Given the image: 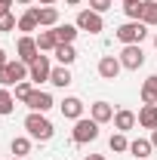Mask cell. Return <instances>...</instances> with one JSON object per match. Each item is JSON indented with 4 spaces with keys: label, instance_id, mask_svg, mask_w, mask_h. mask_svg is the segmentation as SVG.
Here are the masks:
<instances>
[{
    "label": "cell",
    "instance_id": "cell-1",
    "mask_svg": "<svg viewBox=\"0 0 157 160\" xmlns=\"http://www.w3.org/2000/svg\"><path fill=\"white\" fill-rule=\"evenodd\" d=\"M25 129H28L31 139H40V142H49V139H53V123L43 117L40 111H31V114L25 117Z\"/></svg>",
    "mask_w": 157,
    "mask_h": 160
},
{
    "label": "cell",
    "instance_id": "cell-2",
    "mask_svg": "<svg viewBox=\"0 0 157 160\" xmlns=\"http://www.w3.org/2000/svg\"><path fill=\"white\" fill-rule=\"evenodd\" d=\"M148 34V25L145 22H126V25H120L117 28V40L123 46H129V43H142Z\"/></svg>",
    "mask_w": 157,
    "mask_h": 160
},
{
    "label": "cell",
    "instance_id": "cell-3",
    "mask_svg": "<svg viewBox=\"0 0 157 160\" xmlns=\"http://www.w3.org/2000/svg\"><path fill=\"white\" fill-rule=\"evenodd\" d=\"M28 77V65L25 62H6L3 68H0V83L3 86H16V83H22V80Z\"/></svg>",
    "mask_w": 157,
    "mask_h": 160
},
{
    "label": "cell",
    "instance_id": "cell-4",
    "mask_svg": "<svg viewBox=\"0 0 157 160\" xmlns=\"http://www.w3.org/2000/svg\"><path fill=\"white\" fill-rule=\"evenodd\" d=\"M71 139L77 142V145H86V142H96L99 139V123L93 117H80L77 123H74V132H71Z\"/></svg>",
    "mask_w": 157,
    "mask_h": 160
},
{
    "label": "cell",
    "instance_id": "cell-5",
    "mask_svg": "<svg viewBox=\"0 0 157 160\" xmlns=\"http://www.w3.org/2000/svg\"><path fill=\"white\" fill-rule=\"evenodd\" d=\"M120 65H123L126 71H139V68L145 65V52H142V46H139V43L123 46V52H120Z\"/></svg>",
    "mask_w": 157,
    "mask_h": 160
},
{
    "label": "cell",
    "instance_id": "cell-6",
    "mask_svg": "<svg viewBox=\"0 0 157 160\" xmlns=\"http://www.w3.org/2000/svg\"><path fill=\"white\" fill-rule=\"evenodd\" d=\"M77 28L80 31H89V34H99V31L105 28L102 12H96V9H80L77 12Z\"/></svg>",
    "mask_w": 157,
    "mask_h": 160
},
{
    "label": "cell",
    "instance_id": "cell-7",
    "mask_svg": "<svg viewBox=\"0 0 157 160\" xmlns=\"http://www.w3.org/2000/svg\"><path fill=\"white\" fill-rule=\"evenodd\" d=\"M49 74H53V65H49L46 56H37V59L28 65V80L31 83H43V80H49Z\"/></svg>",
    "mask_w": 157,
    "mask_h": 160
},
{
    "label": "cell",
    "instance_id": "cell-8",
    "mask_svg": "<svg viewBox=\"0 0 157 160\" xmlns=\"http://www.w3.org/2000/svg\"><path fill=\"white\" fill-rule=\"evenodd\" d=\"M16 49H19V62H25V65H31V62L40 56L37 40H34V37H28V34H25V37H19V46H16Z\"/></svg>",
    "mask_w": 157,
    "mask_h": 160
},
{
    "label": "cell",
    "instance_id": "cell-9",
    "mask_svg": "<svg viewBox=\"0 0 157 160\" xmlns=\"http://www.w3.org/2000/svg\"><path fill=\"white\" fill-rule=\"evenodd\" d=\"M120 59L117 56H102V62H99V74L105 80H117V74H120Z\"/></svg>",
    "mask_w": 157,
    "mask_h": 160
},
{
    "label": "cell",
    "instance_id": "cell-10",
    "mask_svg": "<svg viewBox=\"0 0 157 160\" xmlns=\"http://www.w3.org/2000/svg\"><path fill=\"white\" fill-rule=\"evenodd\" d=\"M31 111H40V114H46L49 108H53V96L49 92H40V89H34L31 96H28V102H25Z\"/></svg>",
    "mask_w": 157,
    "mask_h": 160
},
{
    "label": "cell",
    "instance_id": "cell-11",
    "mask_svg": "<svg viewBox=\"0 0 157 160\" xmlns=\"http://www.w3.org/2000/svg\"><path fill=\"white\" fill-rule=\"evenodd\" d=\"M59 108H62V114H65L68 120H80V117H83V102L74 99V96H68V99L62 102Z\"/></svg>",
    "mask_w": 157,
    "mask_h": 160
},
{
    "label": "cell",
    "instance_id": "cell-12",
    "mask_svg": "<svg viewBox=\"0 0 157 160\" xmlns=\"http://www.w3.org/2000/svg\"><path fill=\"white\" fill-rule=\"evenodd\" d=\"M89 117L96 120V123H108V120H114V108H111L108 102H96V105L89 108Z\"/></svg>",
    "mask_w": 157,
    "mask_h": 160
},
{
    "label": "cell",
    "instance_id": "cell-13",
    "mask_svg": "<svg viewBox=\"0 0 157 160\" xmlns=\"http://www.w3.org/2000/svg\"><path fill=\"white\" fill-rule=\"evenodd\" d=\"M37 25H40V9H37V6H28L25 16L19 19V31H34Z\"/></svg>",
    "mask_w": 157,
    "mask_h": 160
},
{
    "label": "cell",
    "instance_id": "cell-14",
    "mask_svg": "<svg viewBox=\"0 0 157 160\" xmlns=\"http://www.w3.org/2000/svg\"><path fill=\"white\" fill-rule=\"evenodd\" d=\"M34 40H37L40 52H56V46H59V37H56V31H40Z\"/></svg>",
    "mask_w": 157,
    "mask_h": 160
},
{
    "label": "cell",
    "instance_id": "cell-15",
    "mask_svg": "<svg viewBox=\"0 0 157 160\" xmlns=\"http://www.w3.org/2000/svg\"><path fill=\"white\" fill-rule=\"evenodd\" d=\"M142 102L145 105H157V74H151L142 83Z\"/></svg>",
    "mask_w": 157,
    "mask_h": 160
},
{
    "label": "cell",
    "instance_id": "cell-16",
    "mask_svg": "<svg viewBox=\"0 0 157 160\" xmlns=\"http://www.w3.org/2000/svg\"><path fill=\"white\" fill-rule=\"evenodd\" d=\"M139 123H142L145 129H157V105H145V108L139 111Z\"/></svg>",
    "mask_w": 157,
    "mask_h": 160
},
{
    "label": "cell",
    "instance_id": "cell-17",
    "mask_svg": "<svg viewBox=\"0 0 157 160\" xmlns=\"http://www.w3.org/2000/svg\"><path fill=\"white\" fill-rule=\"evenodd\" d=\"M136 114H133V111H117V114H114V126H117V132H126V129H133V126H136Z\"/></svg>",
    "mask_w": 157,
    "mask_h": 160
},
{
    "label": "cell",
    "instance_id": "cell-18",
    "mask_svg": "<svg viewBox=\"0 0 157 160\" xmlns=\"http://www.w3.org/2000/svg\"><path fill=\"white\" fill-rule=\"evenodd\" d=\"M56 59H59L62 65L68 68L71 62L77 59V49H74V43H59V46H56Z\"/></svg>",
    "mask_w": 157,
    "mask_h": 160
},
{
    "label": "cell",
    "instance_id": "cell-19",
    "mask_svg": "<svg viewBox=\"0 0 157 160\" xmlns=\"http://www.w3.org/2000/svg\"><path fill=\"white\" fill-rule=\"evenodd\" d=\"M56 31V37H59V43H74V37H77V25H56L53 28Z\"/></svg>",
    "mask_w": 157,
    "mask_h": 160
},
{
    "label": "cell",
    "instance_id": "cell-20",
    "mask_svg": "<svg viewBox=\"0 0 157 160\" xmlns=\"http://www.w3.org/2000/svg\"><path fill=\"white\" fill-rule=\"evenodd\" d=\"M71 80L74 77H71V71H68L65 65H62V68H53V74H49V83H53V86H62V89H65Z\"/></svg>",
    "mask_w": 157,
    "mask_h": 160
},
{
    "label": "cell",
    "instance_id": "cell-21",
    "mask_svg": "<svg viewBox=\"0 0 157 160\" xmlns=\"http://www.w3.org/2000/svg\"><path fill=\"white\" fill-rule=\"evenodd\" d=\"M40 25L43 28H56L59 25V9L56 6H40Z\"/></svg>",
    "mask_w": 157,
    "mask_h": 160
},
{
    "label": "cell",
    "instance_id": "cell-22",
    "mask_svg": "<svg viewBox=\"0 0 157 160\" xmlns=\"http://www.w3.org/2000/svg\"><path fill=\"white\" fill-rule=\"evenodd\" d=\"M142 22L157 25V0H142Z\"/></svg>",
    "mask_w": 157,
    "mask_h": 160
},
{
    "label": "cell",
    "instance_id": "cell-23",
    "mask_svg": "<svg viewBox=\"0 0 157 160\" xmlns=\"http://www.w3.org/2000/svg\"><path fill=\"white\" fill-rule=\"evenodd\" d=\"M151 148H154V145H151L148 139H136V142H129V151H133L139 160H145V157H148V154H151Z\"/></svg>",
    "mask_w": 157,
    "mask_h": 160
},
{
    "label": "cell",
    "instance_id": "cell-24",
    "mask_svg": "<svg viewBox=\"0 0 157 160\" xmlns=\"http://www.w3.org/2000/svg\"><path fill=\"white\" fill-rule=\"evenodd\" d=\"M13 105H16V96H13L6 86H0V114H3V117L13 114Z\"/></svg>",
    "mask_w": 157,
    "mask_h": 160
},
{
    "label": "cell",
    "instance_id": "cell-25",
    "mask_svg": "<svg viewBox=\"0 0 157 160\" xmlns=\"http://www.w3.org/2000/svg\"><path fill=\"white\" fill-rule=\"evenodd\" d=\"M123 12L129 16V22H142V0H123Z\"/></svg>",
    "mask_w": 157,
    "mask_h": 160
},
{
    "label": "cell",
    "instance_id": "cell-26",
    "mask_svg": "<svg viewBox=\"0 0 157 160\" xmlns=\"http://www.w3.org/2000/svg\"><path fill=\"white\" fill-rule=\"evenodd\" d=\"M9 148H13V154H16V157H25V154L31 151V139L19 136V139H13V145H9Z\"/></svg>",
    "mask_w": 157,
    "mask_h": 160
},
{
    "label": "cell",
    "instance_id": "cell-27",
    "mask_svg": "<svg viewBox=\"0 0 157 160\" xmlns=\"http://www.w3.org/2000/svg\"><path fill=\"white\" fill-rule=\"evenodd\" d=\"M108 145H111V151H129V142H126V136H123V132H114V136H111V139H108Z\"/></svg>",
    "mask_w": 157,
    "mask_h": 160
},
{
    "label": "cell",
    "instance_id": "cell-28",
    "mask_svg": "<svg viewBox=\"0 0 157 160\" xmlns=\"http://www.w3.org/2000/svg\"><path fill=\"white\" fill-rule=\"evenodd\" d=\"M34 92V86L28 83V80H22V83H16V99L19 102H28V96Z\"/></svg>",
    "mask_w": 157,
    "mask_h": 160
},
{
    "label": "cell",
    "instance_id": "cell-29",
    "mask_svg": "<svg viewBox=\"0 0 157 160\" xmlns=\"http://www.w3.org/2000/svg\"><path fill=\"white\" fill-rule=\"evenodd\" d=\"M111 3H114V0H89V9H96V12H108Z\"/></svg>",
    "mask_w": 157,
    "mask_h": 160
},
{
    "label": "cell",
    "instance_id": "cell-30",
    "mask_svg": "<svg viewBox=\"0 0 157 160\" xmlns=\"http://www.w3.org/2000/svg\"><path fill=\"white\" fill-rule=\"evenodd\" d=\"M16 28V16L9 12V16H0V31H13Z\"/></svg>",
    "mask_w": 157,
    "mask_h": 160
},
{
    "label": "cell",
    "instance_id": "cell-31",
    "mask_svg": "<svg viewBox=\"0 0 157 160\" xmlns=\"http://www.w3.org/2000/svg\"><path fill=\"white\" fill-rule=\"evenodd\" d=\"M13 3H16V0H0V16H9V9H13Z\"/></svg>",
    "mask_w": 157,
    "mask_h": 160
},
{
    "label": "cell",
    "instance_id": "cell-32",
    "mask_svg": "<svg viewBox=\"0 0 157 160\" xmlns=\"http://www.w3.org/2000/svg\"><path fill=\"white\" fill-rule=\"evenodd\" d=\"M6 62H9V59H6V52H3V49H0V68H3V65H6Z\"/></svg>",
    "mask_w": 157,
    "mask_h": 160
},
{
    "label": "cell",
    "instance_id": "cell-33",
    "mask_svg": "<svg viewBox=\"0 0 157 160\" xmlns=\"http://www.w3.org/2000/svg\"><path fill=\"white\" fill-rule=\"evenodd\" d=\"M151 145L157 148V129H151Z\"/></svg>",
    "mask_w": 157,
    "mask_h": 160
},
{
    "label": "cell",
    "instance_id": "cell-34",
    "mask_svg": "<svg viewBox=\"0 0 157 160\" xmlns=\"http://www.w3.org/2000/svg\"><path fill=\"white\" fill-rule=\"evenodd\" d=\"M83 160H105L102 154H89V157H83Z\"/></svg>",
    "mask_w": 157,
    "mask_h": 160
},
{
    "label": "cell",
    "instance_id": "cell-35",
    "mask_svg": "<svg viewBox=\"0 0 157 160\" xmlns=\"http://www.w3.org/2000/svg\"><path fill=\"white\" fill-rule=\"evenodd\" d=\"M65 3H68V6H77V3H83V0H65Z\"/></svg>",
    "mask_w": 157,
    "mask_h": 160
},
{
    "label": "cell",
    "instance_id": "cell-36",
    "mask_svg": "<svg viewBox=\"0 0 157 160\" xmlns=\"http://www.w3.org/2000/svg\"><path fill=\"white\" fill-rule=\"evenodd\" d=\"M40 3H43V6H49V3H56V0H40Z\"/></svg>",
    "mask_w": 157,
    "mask_h": 160
},
{
    "label": "cell",
    "instance_id": "cell-37",
    "mask_svg": "<svg viewBox=\"0 0 157 160\" xmlns=\"http://www.w3.org/2000/svg\"><path fill=\"white\" fill-rule=\"evenodd\" d=\"M16 3H22V6H28V3H31V0H16Z\"/></svg>",
    "mask_w": 157,
    "mask_h": 160
},
{
    "label": "cell",
    "instance_id": "cell-38",
    "mask_svg": "<svg viewBox=\"0 0 157 160\" xmlns=\"http://www.w3.org/2000/svg\"><path fill=\"white\" fill-rule=\"evenodd\" d=\"M154 46H157V34H154Z\"/></svg>",
    "mask_w": 157,
    "mask_h": 160
},
{
    "label": "cell",
    "instance_id": "cell-39",
    "mask_svg": "<svg viewBox=\"0 0 157 160\" xmlns=\"http://www.w3.org/2000/svg\"><path fill=\"white\" fill-rule=\"evenodd\" d=\"M13 160H22V157H13Z\"/></svg>",
    "mask_w": 157,
    "mask_h": 160
}]
</instances>
